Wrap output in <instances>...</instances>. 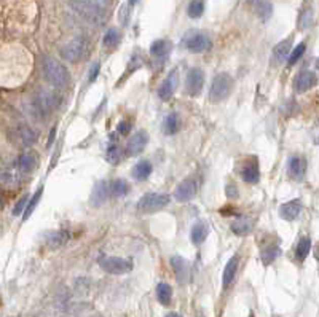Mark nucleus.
I'll return each instance as SVG.
<instances>
[{
  "label": "nucleus",
  "mask_w": 319,
  "mask_h": 317,
  "mask_svg": "<svg viewBox=\"0 0 319 317\" xmlns=\"http://www.w3.org/2000/svg\"><path fill=\"white\" fill-rule=\"evenodd\" d=\"M198 317H203V315H198Z\"/></svg>",
  "instance_id": "49530a36"
},
{
  "label": "nucleus",
  "mask_w": 319,
  "mask_h": 317,
  "mask_svg": "<svg viewBox=\"0 0 319 317\" xmlns=\"http://www.w3.org/2000/svg\"><path fill=\"white\" fill-rule=\"evenodd\" d=\"M99 70H101V65H99V62H94L91 65V69H90V76H88V82H94L96 80V76L99 75Z\"/></svg>",
  "instance_id": "58836bf2"
},
{
  "label": "nucleus",
  "mask_w": 319,
  "mask_h": 317,
  "mask_svg": "<svg viewBox=\"0 0 319 317\" xmlns=\"http://www.w3.org/2000/svg\"><path fill=\"white\" fill-rule=\"evenodd\" d=\"M171 266L174 269L175 279H178L179 284H189L190 282V279H192V269H190L189 261H187L185 258H182L179 255H174L171 258Z\"/></svg>",
  "instance_id": "1a4fd4ad"
},
{
  "label": "nucleus",
  "mask_w": 319,
  "mask_h": 317,
  "mask_svg": "<svg viewBox=\"0 0 319 317\" xmlns=\"http://www.w3.org/2000/svg\"><path fill=\"white\" fill-rule=\"evenodd\" d=\"M129 191V185L123 179H117L112 183H109V194L112 198H123Z\"/></svg>",
  "instance_id": "aec40b11"
},
{
  "label": "nucleus",
  "mask_w": 319,
  "mask_h": 317,
  "mask_svg": "<svg viewBox=\"0 0 319 317\" xmlns=\"http://www.w3.org/2000/svg\"><path fill=\"white\" fill-rule=\"evenodd\" d=\"M317 78L311 70H300L299 75L295 76V90L299 93H305L308 90H311L316 85Z\"/></svg>",
  "instance_id": "f8f14e48"
},
{
  "label": "nucleus",
  "mask_w": 319,
  "mask_h": 317,
  "mask_svg": "<svg viewBox=\"0 0 319 317\" xmlns=\"http://www.w3.org/2000/svg\"><path fill=\"white\" fill-rule=\"evenodd\" d=\"M139 0H129V5H136Z\"/></svg>",
  "instance_id": "37998d69"
},
{
  "label": "nucleus",
  "mask_w": 319,
  "mask_h": 317,
  "mask_svg": "<svg viewBox=\"0 0 319 317\" xmlns=\"http://www.w3.org/2000/svg\"><path fill=\"white\" fill-rule=\"evenodd\" d=\"M279 254H281L279 246H270V247H267V249H263V250H262L260 257H262V261H263V263H265V265H270V263H273V261L279 257Z\"/></svg>",
  "instance_id": "c756f323"
},
{
  "label": "nucleus",
  "mask_w": 319,
  "mask_h": 317,
  "mask_svg": "<svg viewBox=\"0 0 319 317\" xmlns=\"http://www.w3.org/2000/svg\"><path fill=\"white\" fill-rule=\"evenodd\" d=\"M75 13L93 24H101L105 18L107 0H70Z\"/></svg>",
  "instance_id": "f257e3e1"
},
{
  "label": "nucleus",
  "mask_w": 319,
  "mask_h": 317,
  "mask_svg": "<svg viewBox=\"0 0 319 317\" xmlns=\"http://www.w3.org/2000/svg\"><path fill=\"white\" fill-rule=\"evenodd\" d=\"M251 2V5L256 8V13L265 21V19H268L270 16H271V10H273V7H271V4L268 2V0H249Z\"/></svg>",
  "instance_id": "4be33fe9"
},
{
  "label": "nucleus",
  "mask_w": 319,
  "mask_h": 317,
  "mask_svg": "<svg viewBox=\"0 0 319 317\" xmlns=\"http://www.w3.org/2000/svg\"><path fill=\"white\" fill-rule=\"evenodd\" d=\"M204 12V2L203 0H192L189 5V16L190 18H200Z\"/></svg>",
  "instance_id": "f704fd0d"
},
{
  "label": "nucleus",
  "mask_w": 319,
  "mask_h": 317,
  "mask_svg": "<svg viewBox=\"0 0 319 317\" xmlns=\"http://www.w3.org/2000/svg\"><path fill=\"white\" fill-rule=\"evenodd\" d=\"M303 53H305V43H300V45H297L295 50L292 51L291 58H289V65H294L297 61H299L303 56Z\"/></svg>",
  "instance_id": "e433bc0d"
},
{
  "label": "nucleus",
  "mask_w": 319,
  "mask_h": 317,
  "mask_svg": "<svg viewBox=\"0 0 319 317\" xmlns=\"http://www.w3.org/2000/svg\"><path fill=\"white\" fill-rule=\"evenodd\" d=\"M178 83H179V76H178V69L171 70V73L164 78V82L161 83L160 90H158V96L163 101H169L174 96L175 90H178Z\"/></svg>",
  "instance_id": "9d476101"
},
{
  "label": "nucleus",
  "mask_w": 319,
  "mask_h": 317,
  "mask_svg": "<svg viewBox=\"0 0 319 317\" xmlns=\"http://www.w3.org/2000/svg\"><path fill=\"white\" fill-rule=\"evenodd\" d=\"M129 129H131V125L128 122H122V123L118 125V128H117V131H118L120 134H128Z\"/></svg>",
  "instance_id": "a19ab883"
},
{
  "label": "nucleus",
  "mask_w": 319,
  "mask_h": 317,
  "mask_svg": "<svg viewBox=\"0 0 319 317\" xmlns=\"http://www.w3.org/2000/svg\"><path fill=\"white\" fill-rule=\"evenodd\" d=\"M184 43H185L187 50L192 51V53L206 51V50L211 48V45H212L211 38H209L207 35H204V34H200V32H192V34H189L185 37Z\"/></svg>",
  "instance_id": "6e6552de"
},
{
  "label": "nucleus",
  "mask_w": 319,
  "mask_h": 317,
  "mask_svg": "<svg viewBox=\"0 0 319 317\" xmlns=\"http://www.w3.org/2000/svg\"><path fill=\"white\" fill-rule=\"evenodd\" d=\"M152 165L149 161H139L137 165L133 168V177L136 180H147L152 174Z\"/></svg>",
  "instance_id": "b1692460"
},
{
  "label": "nucleus",
  "mask_w": 319,
  "mask_h": 317,
  "mask_svg": "<svg viewBox=\"0 0 319 317\" xmlns=\"http://www.w3.org/2000/svg\"><path fill=\"white\" fill-rule=\"evenodd\" d=\"M289 50H291V38H286V40L279 42L273 50V59L276 62H282L286 58H288Z\"/></svg>",
  "instance_id": "a878e982"
},
{
  "label": "nucleus",
  "mask_w": 319,
  "mask_h": 317,
  "mask_svg": "<svg viewBox=\"0 0 319 317\" xmlns=\"http://www.w3.org/2000/svg\"><path fill=\"white\" fill-rule=\"evenodd\" d=\"M251 317H252V315H251Z\"/></svg>",
  "instance_id": "de8ad7c7"
},
{
  "label": "nucleus",
  "mask_w": 319,
  "mask_h": 317,
  "mask_svg": "<svg viewBox=\"0 0 319 317\" xmlns=\"http://www.w3.org/2000/svg\"><path fill=\"white\" fill-rule=\"evenodd\" d=\"M105 156H107V161L111 163V165H117V163H120V160H122V156H123L122 148H120V145H118V144H112V145H109Z\"/></svg>",
  "instance_id": "2f4dec72"
},
{
  "label": "nucleus",
  "mask_w": 319,
  "mask_h": 317,
  "mask_svg": "<svg viewBox=\"0 0 319 317\" xmlns=\"http://www.w3.org/2000/svg\"><path fill=\"white\" fill-rule=\"evenodd\" d=\"M169 204V196L163 194V193H147L144 194L137 203V211L139 212H146L152 214L155 211H160L163 207H166Z\"/></svg>",
  "instance_id": "20e7f679"
},
{
  "label": "nucleus",
  "mask_w": 319,
  "mask_h": 317,
  "mask_svg": "<svg viewBox=\"0 0 319 317\" xmlns=\"http://www.w3.org/2000/svg\"><path fill=\"white\" fill-rule=\"evenodd\" d=\"M18 168L23 172H30L36 168V156L30 155V153H24V155H21L19 160H18Z\"/></svg>",
  "instance_id": "7c9ffc66"
},
{
  "label": "nucleus",
  "mask_w": 319,
  "mask_h": 317,
  "mask_svg": "<svg viewBox=\"0 0 319 317\" xmlns=\"http://www.w3.org/2000/svg\"><path fill=\"white\" fill-rule=\"evenodd\" d=\"M157 298L161 304L168 306L172 300V289L169 284L166 282H161L157 286Z\"/></svg>",
  "instance_id": "bb28decb"
},
{
  "label": "nucleus",
  "mask_w": 319,
  "mask_h": 317,
  "mask_svg": "<svg viewBox=\"0 0 319 317\" xmlns=\"http://www.w3.org/2000/svg\"><path fill=\"white\" fill-rule=\"evenodd\" d=\"M0 207H2V196H0Z\"/></svg>",
  "instance_id": "c03bdc74"
},
{
  "label": "nucleus",
  "mask_w": 319,
  "mask_h": 317,
  "mask_svg": "<svg viewBox=\"0 0 319 317\" xmlns=\"http://www.w3.org/2000/svg\"><path fill=\"white\" fill-rule=\"evenodd\" d=\"M181 131V118L178 113H169L163 122V133L166 136H174Z\"/></svg>",
  "instance_id": "dca6fc26"
},
{
  "label": "nucleus",
  "mask_w": 319,
  "mask_h": 317,
  "mask_svg": "<svg viewBox=\"0 0 319 317\" xmlns=\"http://www.w3.org/2000/svg\"><path fill=\"white\" fill-rule=\"evenodd\" d=\"M203 85H204V73L201 69L193 67L187 73V80H185V88L187 93L190 96L196 97L200 96V93L203 91Z\"/></svg>",
  "instance_id": "0eeeda50"
},
{
  "label": "nucleus",
  "mask_w": 319,
  "mask_h": 317,
  "mask_svg": "<svg viewBox=\"0 0 319 317\" xmlns=\"http://www.w3.org/2000/svg\"><path fill=\"white\" fill-rule=\"evenodd\" d=\"M27 201H29V194H24L23 198H21L19 201H18V204L15 206V209H13V215H21L24 212V209H26V204H27Z\"/></svg>",
  "instance_id": "4c0bfd02"
},
{
  "label": "nucleus",
  "mask_w": 319,
  "mask_h": 317,
  "mask_svg": "<svg viewBox=\"0 0 319 317\" xmlns=\"http://www.w3.org/2000/svg\"><path fill=\"white\" fill-rule=\"evenodd\" d=\"M42 193H43V188H40L34 196H32V198L27 201V204H26V209H24V215H23V220H27V218L30 217V214L34 212V209H36V206H37V203L40 201V198H42Z\"/></svg>",
  "instance_id": "72a5a7b5"
},
{
  "label": "nucleus",
  "mask_w": 319,
  "mask_h": 317,
  "mask_svg": "<svg viewBox=\"0 0 319 317\" xmlns=\"http://www.w3.org/2000/svg\"><path fill=\"white\" fill-rule=\"evenodd\" d=\"M109 183L107 182H99L94 190H93V204L94 206H99V204H102L107 198H109Z\"/></svg>",
  "instance_id": "412c9836"
},
{
  "label": "nucleus",
  "mask_w": 319,
  "mask_h": 317,
  "mask_svg": "<svg viewBox=\"0 0 319 317\" xmlns=\"http://www.w3.org/2000/svg\"><path fill=\"white\" fill-rule=\"evenodd\" d=\"M91 317H97V315H91Z\"/></svg>",
  "instance_id": "a18cd8bd"
},
{
  "label": "nucleus",
  "mask_w": 319,
  "mask_h": 317,
  "mask_svg": "<svg viewBox=\"0 0 319 317\" xmlns=\"http://www.w3.org/2000/svg\"><path fill=\"white\" fill-rule=\"evenodd\" d=\"M171 50V43L166 42V40H157V42H153L152 43V47H150V54L152 56H155V58H163L164 54H168Z\"/></svg>",
  "instance_id": "c85d7f7f"
},
{
  "label": "nucleus",
  "mask_w": 319,
  "mask_h": 317,
  "mask_svg": "<svg viewBox=\"0 0 319 317\" xmlns=\"http://www.w3.org/2000/svg\"><path fill=\"white\" fill-rule=\"evenodd\" d=\"M209 231V226L206 222H198L192 226V231H190V239L193 244H201L204 243V239L207 236Z\"/></svg>",
  "instance_id": "6ab92c4d"
},
{
  "label": "nucleus",
  "mask_w": 319,
  "mask_h": 317,
  "mask_svg": "<svg viewBox=\"0 0 319 317\" xmlns=\"http://www.w3.org/2000/svg\"><path fill=\"white\" fill-rule=\"evenodd\" d=\"M85 54H86V42H83L82 38H75L69 42L61 50V56L69 62L80 61L82 58H85Z\"/></svg>",
  "instance_id": "423d86ee"
},
{
  "label": "nucleus",
  "mask_w": 319,
  "mask_h": 317,
  "mask_svg": "<svg viewBox=\"0 0 319 317\" xmlns=\"http://www.w3.org/2000/svg\"><path fill=\"white\" fill-rule=\"evenodd\" d=\"M310 249H311V239L308 237V236L302 237L300 241H299V244H297V247H295V257H297V260L303 261L308 257V254H310Z\"/></svg>",
  "instance_id": "cd10ccee"
},
{
  "label": "nucleus",
  "mask_w": 319,
  "mask_h": 317,
  "mask_svg": "<svg viewBox=\"0 0 319 317\" xmlns=\"http://www.w3.org/2000/svg\"><path fill=\"white\" fill-rule=\"evenodd\" d=\"M118 42H120V32H118L117 29H109V30L105 32L104 38H102V45H104L105 48H112V47L117 45Z\"/></svg>",
  "instance_id": "473e14b6"
},
{
  "label": "nucleus",
  "mask_w": 319,
  "mask_h": 317,
  "mask_svg": "<svg viewBox=\"0 0 319 317\" xmlns=\"http://www.w3.org/2000/svg\"><path fill=\"white\" fill-rule=\"evenodd\" d=\"M233 88V80L228 73H219L214 76L212 85H211V91H209V97H211L212 102H221L225 101L227 97L232 93Z\"/></svg>",
  "instance_id": "7ed1b4c3"
},
{
  "label": "nucleus",
  "mask_w": 319,
  "mask_h": 317,
  "mask_svg": "<svg viewBox=\"0 0 319 317\" xmlns=\"http://www.w3.org/2000/svg\"><path fill=\"white\" fill-rule=\"evenodd\" d=\"M305 172H306V161L305 158L300 156H294L289 163V174L291 177L295 180H302L305 177Z\"/></svg>",
  "instance_id": "2eb2a0df"
},
{
  "label": "nucleus",
  "mask_w": 319,
  "mask_h": 317,
  "mask_svg": "<svg viewBox=\"0 0 319 317\" xmlns=\"http://www.w3.org/2000/svg\"><path fill=\"white\" fill-rule=\"evenodd\" d=\"M21 137H23V140L27 145H30L37 140V133H34V131H32L30 128H27V126H23L21 128Z\"/></svg>",
  "instance_id": "c9c22d12"
},
{
  "label": "nucleus",
  "mask_w": 319,
  "mask_h": 317,
  "mask_svg": "<svg viewBox=\"0 0 319 317\" xmlns=\"http://www.w3.org/2000/svg\"><path fill=\"white\" fill-rule=\"evenodd\" d=\"M302 201L300 200H294L289 203H284L279 207V215L284 218V220H295L297 217L302 212Z\"/></svg>",
  "instance_id": "4468645a"
},
{
  "label": "nucleus",
  "mask_w": 319,
  "mask_h": 317,
  "mask_svg": "<svg viewBox=\"0 0 319 317\" xmlns=\"http://www.w3.org/2000/svg\"><path fill=\"white\" fill-rule=\"evenodd\" d=\"M147 142H149V136L146 131H139V133H136L128 142V155L129 156L139 155V153L146 148Z\"/></svg>",
  "instance_id": "ddd939ff"
},
{
  "label": "nucleus",
  "mask_w": 319,
  "mask_h": 317,
  "mask_svg": "<svg viewBox=\"0 0 319 317\" xmlns=\"http://www.w3.org/2000/svg\"><path fill=\"white\" fill-rule=\"evenodd\" d=\"M241 177L247 183H256L260 179V172H259V165L256 161L247 163V165L241 169Z\"/></svg>",
  "instance_id": "a211bd4d"
},
{
  "label": "nucleus",
  "mask_w": 319,
  "mask_h": 317,
  "mask_svg": "<svg viewBox=\"0 0 319 317\" xmlns=\"http://www.w3.org/2000/svg\"><path fill=\"white\" fill-rule=\"evenodd\" d=\"M99 266H101L109 274H126L133 269L131 260L122 257H101L99 258Z\"/></svg>",
  "instance_id": "39448f33"
},
{
  "label": "nucleus",
  "mask_w": 319,
  "mask_h": 317,
  "mask_svg": "<svg viewBox=\"0 0 319 317\" xmlns=\"http://www.w3.org/2000/svg\"><path fill=\"white\" fill-rule=\"evenodd\" d=\"M43 75L50 85L56 86V88H65L70 85V73L67 67L54 58H45L43 59Z\"/></svg>",
  "instance_id": "f03ea898"
},
{
  "label": "nucleus",
  "mask_w": 319,
  "mask_h": 317,
  "mask_svg": "<svg viewBox=\"0 0 319 317\" xmlns=\"http://www.w3.org/2000/svg\"><path fill=\"white\" fill-rule=\"evenodd\" d=\"M252 220H249V218H239V220L236 222H232V225H230V228H232V231L238 236H244V234H249L252 231Z\"/></svg>",
  "instance_id": "393cba45"
},
{
  "label": "nucleus",
  "mask_w": 319,
  "mask_h": 317,
  "mask_svg": "<svg viewBox=\"0 0 319 317\" xmlns=\"http://www.w3.org/2000/svg\"><path fill=\"white\" fill-rule=\"evenodd\" d=\"M227 196H228V198H232V200L238 198V190H236V185L235 183L227 185Z\"/></svg>",
  "instance_id": "ea45409f"
},
{
  "label": "nucleus",
  "mask_w": 319,
  "mask_h": 317,
  "mask_svg": "<svg viewBox=\"0 0 319 317\" xmlns=\"http://www.w3.org/2000/svg\"><path fill=\"white\" fill-rule=\"evenodd\" d=\"M195 193H196V182L193 179H185L178 185V188L174 191V198L181 203H185L190 201L195 196Z\"/></svg>",
  "instance_id": "9b49d317"
},
{
  "label": "nucleus",
  "mask_w": 319,
  "mask_h": 317,
  "mask_svg": "<svg viewBox=\"0 0 319 317\" xmlns=\"http://www.w3.org/2000/svg\"><path fill=\"white\" fill-rule=\"evenodd\" d=\"M238 265H239V257L238 255H233L228 260V263L224 269V287L225 289L233 282V279L236 276V271H238Z\"/></svg>",
  "instance_id": "f3484780"
},
{
  "label": "nucleus",
  "mask_w": 319,
  "mask_h": 317,
  "mask_svg": "<svg viewBox=\"0 0 319 317\" xmlns=\"http://www.w3.org/2000/svg\"><path fill=\"white\" fill-rule=\"evenodd\" d=\"M166 317H182V315H181V314H178V312H169Z\"/></svg>",
  "instance_id": "79ce46f5"
},
{
  "label": "nucleus",
  "mask_w": 319,
  "mask_h": 317,
  "mask_svg": "<svg viewBox=\"0 0 319 317\" xmlns=\"http://www.w3.org/2000/svg\"><path fill=\"white\" fill-rule=\"evenodd\" d=\"M69 241V233L67 231H54L47 237V247L48 249H58L64 246Z\"/></svg>",
  "instance_id": "5701e85b"
}]
</instances>
